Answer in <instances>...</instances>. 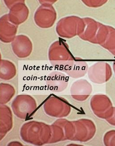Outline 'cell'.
<instances>
[{
  "label": "cell",
  "instance_id": "obj_1",
  "mask_svg": "<svg viewBox=\"0 0 115 146\" xmlns=\"http://www.w3.org/2000/svg\"><path fill=\"white\" fill-rule=\"evenodd\" d=\"M51 134V125L37 121L26 122L20 131V135L23 141L35 146L49 144Z\"/></svg>",
  "mask_w": 115,
  "mask_h": 146
},
{
  "label": "cell",
  "instance_id": "obj_2",
  "mask_svg": "<svg viewBox=\"0 0 115 146\" xmlns=\"http://www.w3.org/2000/svg\"><path fill=\"white\" fill-rule=\"evenodd\" d=\"M37 108L35 99L28 94L17 95L11 104L13 112L17 117L22 119L29 117Z\"/></svg>",
  "mask_w": 115,
  "mask_h": 146
},
{
  "label": "cell",
  "instance_id": "obj_3",
  "mask_svg": "<svg viewBox=\"0 0 115 146\" xmlns=\"http://www.w3.org/2000/svg\"><path fill=\"white\" fill-rule=\"evenodd\" d=\"M50 62L55 69L64 72L68 76L75 79L84 76L89 68L85 61L72 60L50 61Z\"/></svg>",
  "mask_w": 115,
  "mask_h": 146
},
{
  "label": "cell",
  "instance_id": "obj_4",
  "mask_svg": "<svg viewBox=\"0 0 115 146\" xmlns=\"http://www.w3.org/2000/svg\"><path fill=\"white\" fill-rule=\"evenodd\" d=\"M82 18L70 16L60 19L57 24L56 31L60 37L71 39L78 36Z\"/></svg>",
  "mask_w": 115,
  "mask_h": 146
},
{
  "label": "cell",
  "instance_id": "obj_5",
  "mask_svg": "<svg viewBox=\"0 0 115 146\" xmlns=\"http://www.w3.org/2000/svg\"><path fill=\"white\" fill-rule=\"evenodd\" d=\"M90 107L95 115L101 119H107L112 116L114 107L109 97L104 94H96L90 100Z\"/></svg>",
  "mask_w": 115,
  "mask_h": 146
},
{
  "label": "cell",
  "instance_id": "obj_6",
  "mask_svg": "<svg viewBox=\"0 0 115 146\" xmlns=\"http://www.w3.org/2000/svg\"><path fill=\"white\" fill-rule=\"evenodd\" d=\"M5 3L9 9L8 14L9 21L15 25L22 24L26 21L29 10L24 0H5Z\"/></svg>",
  "mask_w": 115,
  "mask_h": 146
},
{
  "label": "cell",
  "instance_id": "obj_7",
  "mask_svg": "<svg viewBox=\"0 0 115 146\" xmlns=\"http://www.w3.org/2000/svg\"><path fill=\"white\" fill-rule=\"evenodd\" d=\"M74 136L72 141L87 142L94 137L96 132V126L91 119H81L72 121Z\"/></svg>",
  "mask_w": 115,
  "mask_h": 146
},
{
  "label": "cell",
  "instance_id": "obj_8",
  "mask_svg": "<svg viewBox=\"0 0 115 146\" xmlns=\"http://www.w3.org/2000/svg\"><path fill=\"white\" fill-rule=\"evenodd\" d=\"M43 108L47 115L54 118L67 117L71 111V107L67 102L53 96L45 101Z\"/></svg>",
  "mask_w": 115,
  "mask_h": 146
},
{
  "label": "cell",
  "instance_id": "obj_9",
  "mask_svg": "<svg viewBox=\"0 0 115 146\" xmlns=\"http://www.w3.org/2000/svg\"><path fill=\"white\" fill-rule=\"evenodd\" d=\"M87 74L91 82L96 84H101L111 79L112 72L109 64L104 61H99L89 67Z\"/></svg>",
  "mask_w": 115,
  "mask_h": 146
},
{
  "label": "cell",
  "instance_id": "obj_10",
  "mask_svg": "<svg viewBox=\"0 0 115 146\" xmlns=\"http://www.w3.org/2000/svg\"><path fill=\"white\" fill-rule=\"evenodd\" d=\"M57 17L56 11L52 5H42L35 12L34 20L36 24L42 29H49L55 24Z\"/></svg>",
  "mask_w": 115,
  "mask_h": 146
},
{
  "label": "cell",
  "instance_id": "obj_11",
  "mask_svg": "<svg viewBox=\"0 0 115 146\" xmlns=\"http://www.w3.org/2000/svg\"><path fill=\"white\" fill-rule=\"evenodd\" d=\"M96 43L115 56V29L102 24L97 33Z\"/></svg>",
  "mask_w": 115,
  "mask_h": 146
},
{
  "label": "cell",
  "instance_id": "obj_12",
  "mask_svg": "<svg viewBox=\"0 0 115 146\" xmlns=\"http://www.w3.org/2000/svg\"><path fill=\"white\" fill-rule=\"evenodd\" d=\"M82 19L78 36L83 40L96 44V36L101 23L90 17H84Z\"/></svg>",
  "mask_w": 115,
  "mask_h": 146
},
{
  "label": "cell",
  "instance_id": "obj_13",
  "mask_svg": "<svg viewBox=\"0 0 115 146\" xmlns=\"http://www.w3.org/2000/svg\"><path fill=\"white\" fill-rule=\"evenodd\" d=\"M12 49L17 57L19 58H27L31 55L33 49V45L28 36L26 35H17L11 43Z\"/></svg>",
  "mask_w": 115,
  "mask_h": 146
},
{
  "label": "cell",
  "instance_id": "obj_14",
  "mask_svg": "<svg viewBox=\"0 0 115 146\" xmlns=\"http://www.w3.org/2000/svg\"><path fill=\"white\" fill-rule=\"evenodd\" d=\"M49 61H65L74 60L68 51L66 43L60 40L53 42L49 47L48 51Z\"/></svg>",
  "mask_w": 115,
  "mask_h": 146
},
{
  "label": "cell",
  "instance_id": "obj_15",
  "mask_svg": "<svg viewBox=\"0 0 115 146\" xmlns=\"http://www.w3.org/2000/svg\"><path fill=\"white\" fill-rule=\"evenodd\" d=\"M68 78L62 72L53 71L47 76L46 84L50 91L61 92L67 88L68 86Z\"/></svg>",
  "mask_w": 115,
  "mask_h": 146
},
{
  "label": "cell",
  "instance_id": "obj_16",
  "mask_svg": "<svg viewBox=\"0 0 115 146\" xmlns=\"http://www.w3.org/2000/svg\"><path fill=\"white\" fill-rule=\"evenodd\" d=\"M92 91V87L85 79L75 81L70 88V94L73 99L80 102L85 101L89 97Z\"/></svg>",
  "mask_w": 115,
  "mask_h": 146
},
{
  "label": "cell",
  "instance_id": "obj_17",
  "mask_svg": "<svg viewBox=\"0 0 115 146\" xmlns=\"http://www.w3.org/2000/svg\"><path fill=\"white\" fill-rule=\"evenodd\" d=\"M18 26L11 23L8 14L0 18V40L3 43H12L17 36Z\"/></svg>",
  "mask_w": 115,
  "mask_h": 146
},
{
  "label": "cell",
  "instance_id": "obj_18",
  "mask_svg": "<svg viewBox=\"0 0 115 146\" xmlns=\"http://www.w3.org/2000/svg\"><path fill=\"white\" fill-rule=\"evenodd\" d=\"M1 140L12 129L13 119L12 110L5 104H1Z\"/></svg>",
  "mask_w": 115,
  "mask_h": 146
},
{
  "label": "cell",
  "instance_id": "obj_19",
  "mask_svg": "<svg viewBox=\"0 0 115 146\" xmlns=\"http://www.w3.org/2000/svg\"><path fill=\"white\" fill-rule=\"evenodd\" d=\"M17 69L12 62L1 59L0 60V78L4 80H9L16 76Z\"/></svg>",
  "mask_w": 115,
  "mask_h": 146
},
{
  "label": "cell",
  "instance_id": "obj_20",
  "mask_svg": "<svg viewBox=\"0 0 115 146\" xmlns=\"http://www.w3.org/2000/svg\"><path fill=\"white\" fill-rule=\"evenodd\" d=\"M16 93L14 87L9 84H0V104H5L12 100Z\"/></svg>",
  "mask_w": 115,
  "mask_h": 146
},
{
  "label": "cell",
  "instance_id": "obj_21",
  "mask_svg": "<svg viewBox=\"0 0 115 146\" xmlns=\"http://www.w3.org/2000/svg\"><path fill=\"white\" fill-rule=\"evenodd\" d=\"M52 134L49 144L66 141L65 133L62 126L54 122L51 125Z\"/></svg>",
  "mask_w": 115,
  "mask_h": 146
},
{
  "label": "cell",
  "instance_id": "obj_22",
  "mask_svg": "<svg viewBox=\"0 0 115 146\" xmlns=\"http://www.w3.org/2000/svg\"><path fill=\"white\" fill-rule=\"evenodd\" d=\"M103 141L106 146H115V130H111L104 134Z\"/></svg>",
  "mask_w": 115,
  "mask_h": 146
},
{
  "label": "cell",
  "instance_id": "obj_23",
  "mask_svg": "<svg viewBox=\"0 0 115 146\" xmlns=\"http://www.w3.org/2000/svg\"><path fill=\"white\" fill-rule=\"evenodd\" d=\"M108 1L100 0V1H90V0H84L82 2L84 5L90 8H98L103 6L107 3Z\"/></svg>",
  "mask_w": 115,
  "mask_h": 146
},
{
  "label": "cell",
  "instance_id": "obj_24",
  "mask_svg": "<svg viewBox=\"0 0 115 146\" xmlns=\"http://www.w3.org/2000/svg\"><path fill=\"white\" fill-rule=\"evenodd\" d=\"M106 121L110 125L115 127V107H114V111L112 116L107 119Z\"/></svg>",
  "mask_w": 115,
  "mask_h": 146
},
{
  "label": "cell",
  "instance_id": "obj_25",
  "mask_svg": "<svg viewBox=\"0 0 115 146\" xmlns=\"http://www.w3.org/2000/svg\"><path fill=\"white\" fill-rule=\"evenodd\" d=\"M57 1H54V0H53H53H52V1L51 0H50V1H49V0H48V1L47 0H44V1L41 0V1H39V2L41 4V5L45 4L52 5H53Z\"/></svg>",
  "mask_w": 115,
  "mask_h": 146
},
{
  "label": "cell",
  "instance_id": "obj_26",
  "mask_svg": "<svg viewBox=\"0 0 115 146\" xmlns=\"http://www.w3.org/2000/svg\"><path fill=\"white\" fill-rule=\"evenodd\" d=\"M8 146H22V143L20 142H18L17 141H13L10 142V143H8Z\"/></svg>",
  "mask_w": 115,
  "mask_h": 146
},
{
  "label": "cell",
  "instance_id": "obj_27",
  "mask_svg": "<svg viewBox=\"0 0 115 146\" xmlns=\"http://www.w3.org/2000/svg\"><path fill=\"white\" fill-rule=\"evenodd\" d=\"M113 71H114V73H115V62H114L113 64Z\"/></svg>",
  "mask_w": 115,
  "mask_h": 146
}]
</instances>
